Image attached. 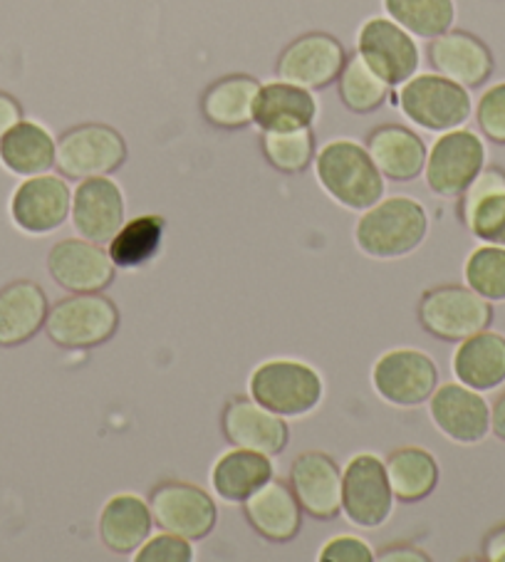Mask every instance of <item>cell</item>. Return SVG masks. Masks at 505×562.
Segmentation results:
<instances>
[{
    "mask_svg": "<svg viewBox=\"0 0 505 562\" xmlns=\"http://www.w3.org/2000/svg\"><path fill=\"white\" fill-rule=\"evenodd\" d=\"M429 234V216L412 196H384L359 213L352 238L362 256L372 260H402L419 250Z\"/></svg>",
    "mask_w": 505,
    "mask_h": 562,
    "instance_id": "1",
    "label": "cell"
},
{
    "mask_svg": "<svg viewBox=\"0 0 505 562\" xmlns=\"http://www.w3.org/2000/svg\"><path fill=\"white\" fill-rule=\"evenodd\" d=\"M315 179L339 209L362 213L384 199V177L367 147L352 139H333L315 154Z\"/></svg>",
    "mask_w": 505,
    "mask_h": 562,
    "instance_id": "2",
    "label": "cell"
},
{
    "mask_svg": "<svg viewBox=\"0 0 505 562\" xmlns=\"http://www.w3.org/2000/svg\"><path fill=\"white\" fill-rule=\"evenodd\" d=\"M248 396L283 419H305L323 404L325 380L310 362L276 357L250 372Z\"/></svg>",
    "mask_w": 505,
    "mask_h": 562,
    "instance_id": "3",
    "label": "cell"
},
{
    "mask_svg": "<svg viewBox=\"0 0 505 562\" xmlns=\"http://www.w3.org/2000/svg\"><path fill=\"white\" fill-rule=\"evenodd\" d=\"M406 120L426 132H451L471 120V92L439 72L414 75L394 97Z\"/></svg>",
    "mask_w": 505,
    "mask_h": 562,
    "instance_id": "4",
    "label": "cell"
},
{
    "mask_svg": "<svg viewBox=\"0 0 505 562\" xmlns=\"http://www.w3.org/2000/svg\"><path fill=\"white\" fill-rule=\"evenodd\" d=\"M120 329V307L102 293H72L55 303L45 333L63 350H92L110 342Z\"/></svg>",
    "mask_w": 505,
    "mask_h": 562,
    "instance_id": "5",
    "label": "cell"
},
{
    "mask_svg": "<svg viewBox=\"0 0 505 562\" xmlns=\"http://www.w3.org/2000/svg\"><path fill=\"white\" fill-rule=\"evenodd\" d=\"M424 333L441 342H456L479 335L493 323V303L473 293L469 285H439L426 290L416 307Z\"/></svg>",
    "mask_w": 505,
    "mask_h": 562,
    "instance_id": "6",
    "label": "cell"
},
{
    "mask_svg": "<svg viewBox=\"0 0 505 562\" xmlns=\"http://www.w3.org/2000/svg\"><path fill=\"white\" fill-rule=\"evenodd\" d=\"M369 380L384 404L414 409L429 402L439 386V364L416 347H394L377 357Z\"/></svg>",
    "mask_w": 505,
    "mask_h": 562,
    "instance_id": "7",
    "label": "cell"
},
{
    "mask_svg": "<svg viewBox=\"0 0 505 562\" xmlns=\"http://www.w3.org/2000/svg\"><path fill=\"white\" fill-rule=\"evenodd\" d=\"M485 142L473 130H451L436 137L426 151L424 181L441 199H459L485 167Z\"/></svg>",
    "mask_w": 505,
    "mask_h": 562,
    "instance_id": "8",
    "label": "cell"
},
{
    "mask_svg": "<svg viewBox=\"0 0 505 562\" xmlns=\"http://www.w3.org/2000/svg\"><path fill=\"white\" fill-rule=\"evenodd\" d=\"M394 491L386 479L384 459L357 453L343 469V513L359 530L384 528L394 516Z\"/></svg>",
    "mask_w": 505,
    "mask_h": 562,
    "instance_id": "9",
    "label": "cell"
},
{
    "mask_svg": "<svg viewBox=\"0 0 505 562\" xmlns=\"http://www.w3.org/2000/svg\"><path fill=\"white\" fill-rule=\"evenodd\" d=\"M126 161V142L110 124H77L57 139L55 167L65 179L110 177Z\"/></svg>",
    "mask_w": 505,
    "mask_h": 562,
    "instance_id": "10",
    "label": "cell"
},
{
    "mask_svg": "<svg viewBox=\"0 0 505 562\" xmlns=\"http://www.w3.org/2000/svg\"><path fill=\"white\" fill-rule=\"evenodd\" d=\"M357 55L390 87H402L419 72L422 53L416 37L390 15H374L359 25Z\"/></svg>",
    "mask_w": 505,
    "mask_h": 562,
    "instance_id": "11",
    "label": "cell"
},
{
    "mask_svg": "<svg viewBox=\"0 0 505 562\" xmlns=\"http://www.w3.org/2000/svg\"><path fill=\"white\" fill-rule=\"evenodd\" d=\"M149 510L159 530L191 542L209 538L218 522V506L209 491L187 481H164L149 493Z\"/></svg>",
    "mask_w": 505,
    "mask_h": 562,
    "instance_id": "12",
    "label": "cell"
},
{
    "mask_svg": "<svg viewBox=\"0 0 505 562\" xmlns=\"http://www.w3.org/2000/svg\"><path fill=\"white\" fill-rule=\"evenodd\" d=\"M429 404V419L444 439L456 446H479L491 434V404L483 392L461 382L436 386Z\"/></svg>",
    "mask_w": 505,
    "mask_h": 562,
    "instance_id": "13",
    "label": "cell"
},
{
    "mask_svg": "<svg viewBox=\"0 0 505 562\" xmlns=\"http://www.w3.org/2000/svg\"><path fill=\"white\" fill-rule=\"evenodd\" d=\"M70 209L72 189L65 177L50 171L23 179L11 196V218L27 236L53 234L70 218Z\"/></svg>",
    "mask_w": 505,
    "mask_h": 562,
    "instance_id": "14",
    "label": "cell"
},
{
    "mask_svg": "<svg viewBox=\"0 0 505 562\" xmlns=\"http://www.w3.org/2000/svg\"><path fill=\"white\" fill-rule=\"evenodd\" d=\"M347 63L343 43L329 33H307L290 43L276 63L278 80L293 82L305 90H325L337 82Z\"/></svg>",
    "mask_w": 505,
    "mask_h": 562,
    "instance_id": "15",
    "label": "cell"
},
{
    "mask_svg": "<svg viewBox=\"0 0 505 562\" xmlns=\"http://www.w3.org/2000/svg\"><path fill=\"white\" fill-rule=\"evenodd\" d=\"M126 221V201L120 183L110 177L82 179L72 191L70 223L75 234L106 246Z\"/></svg>",
    "mask_w": 505,
    "mask_h": 562,
    "instance_id": "16",
    "label": "cell"
},
{
    "mask_svg": "<svg viewBox=\"0 0 505 562\" xmlns=\"http://www.w3.org/2000/svg\"><path fill=\"white\" fill-rule=\"evenodd\" d=\"M221 431L231 446L276 459L288 449L290 426L252 396H233L221 412Z\"/></svg>",
    "mask_w": 505,
    "mask_h": 562,
    "instance_id": "17",
    "label": "cell"
},
{
    "mask_svg": "<svg viewBox=\"0 0 505 562\" xmlns=\"http://www.w3.org/2000/svg\"><path fill=\"white\" fill-rule=\"evenodd\" d=\"M47 273L67 293H104L114 283L116 266L100 244L77 236L50 248Z\"/></svg>",
    "mask_w": 505,
    "mask_h": 562,
    "instance_id": "18",
    "label": "cell"
},
{
    "mask_svg": "<svg viewBox=\"0 0 505 562\" xmlns=\"http://www.w3.org/2000/svg\"><path fill=\"white\" fill-rule=\"evenodd\" d=\"M290 488L310 518L327 522L343 513V469L325 451H303L295 457Z\"/></svg>",
    "mask_w": 505,
    "mask_h": 562,
    "instance_id": "19",
    "label": "cell"
},
{
    "mask_svg": "<svg viewBox=\"0 0 505 562\" xmlns=\"http://www.w3.org/2000/svg\"><path fill=\"white\" fill-rule=\"evenodd\" d=\"M459 218L481 244L505 248V169L483 167L459 196Z\"/></svg>",
    "mask_w": 505,
    "mask_h": 562,
    "instance_id": "20",
    "label": "cell"
},
{
    "mask_svg": "<svg viewBox=\"0 0 505 562\" xmlns=\"http://www.w3.org/2000/svg\"><path fill=\"white\" fill-rule=\"evenodd\" d=\"M429 60L439 75L459 82L465 90H475L491 80L493 53L481 37L465 31H449L429 41Z\"/></svg>",
    "mask_w": 505,
    "mask_h": 562,
    "instance_id": "21",
    "label": "cell"
},
{
    "mask_svg": "<svg viewBox=\"0 0 505 562\" xmlns=\"http://www.w3.org/2000/svg\"><path fill=\"white\" fill-rule=\"evenodd\" d=\"M243 516L260 538L278 542V546L295 540L303 528V508H300L293 488L278 479H270L243 503Z\"/></svg>",
    "mask_w": 505,
    "mask_h": 562,
    "instance_id": "22",
    "label": "cell"
},
{
    "mask_svg": "<svg viewBox=\"0 0 505 562\" xmlns=\"http://www.w3.org/2000/svg\"><path fill=\"white\" fill-rule=\"evenodd\" d=\"M319 104L313 90L293 82L260 85L256 104H252V124L263 132H293L310 130L317 120Z\"/></svg>",
    "mask_w": 505,
    "mask_h": 562,
    "instance_id": "23",
    "label": "cell"
},
{
    "mask_svg": "<svg viewBox=\"0 0 505 562\" xmlns=\"http://www.w3.org/2000/svg\"><path fill=\"white\" fill-rule=\"evenodd\" d=\"M47 313L50 303L35 280H13L0 288V347L11 350L31 342L45 329Z\"/></svg>",
    "mask_w": 505,
    "mask_h": 562,
    "instance_id": "24",
    "label": "cell"
},
{
    "mask_svg": "<svg viewBox=\"0 0 505 562\" xmlns=\"http://www.w3.org/2000/svg\"><path fill=\"white\" fill-rule=\"evenodd\" d=\"M152 528L154 518L149 501H144L137 493H114L97 518L102 546L114 555H134L152 536Z\"/></svg>",
    "mask_w": 505,
    "mask_h": 562,
    "instance_id": "25",
    "label": "cell"
},
{
    "mask_svg": "<svg viewBox=\"0 0 505 562\" xmlns=\"http://www.w3.org/2000/svg\"><path fill=\"white\" fill-rule=\"evenodd\" d=\"M367 151L384 179L406 183L424 173L426 144L419 134L402 124H382L369 132Z\"/></svg>",
    "mask_w": 505,
    "mask_h": 562,
    "instance_id": "26",
    "label": "cell"
},
{
    "mask_svg": "<svg viewBox=\"0 0 505 562\" xmlns=\"http://www.w3.org/2000/svg\"><path fill=\"white\" fill-rule=\"evenodd\" d=\"M451 372L456 382L475 392L498 390L505 384V337L491 327L465 337L451 357Z\"/></svg>",
    "mask_w": 505,
    "mask_h": 562,
    "instance_id": "27",
    "label": "cell"
},
{
    "mask_svg": "<svg viewBox=\"0 0 505 562\" xmlns=\"http://www.w3.org/2000/svg\"><path fill=\"white\" fill-rule=\"evenodd\" d=\"M276 479L273 459L266 453L238 449L221 453L211 469V488L223 503H246L260 486Z\"/></svg>",
    "mask_w": 505,
    "mask_h": 562,
    "instance_id": "28",
    "label": "cell"
},
{
    "mask_svg": "<svg viewBox=\"0 0 505 562\" xmlns=\"http://www.w3.org/2000/svg\"><path fill=\"white\" fill-rule=\"evenodd\" d=\"M260 82L250 75H226L206 87L201 97V114L211 127L246 130L252 124V104Z\"/></svg>",
    "mask_w": 505,
    "mask_h": 562,
    "instance_id": "29",
    "label": "cell"
},
{
    "mask_svg": "<svg viewBox=\"0 0 505 562\" xmlns=\"http://www.w3.org/2000/svg\"><path fill=\"white\" fill-rule=\"evenodd\" d=\"M57 142L41 122L21 120L0 137V164L13 177H37L55 167Z\"/></svg>",
    "mask_w": 505,
    "mask_h": 562,
    "instance_id": "30",
    "label": "cell"
},
{
    "mask_svg": "<svg viewBox=\"0 0 505 562\" xmlns=\"http://www.w3.org/2000/svg\"><path fill=\"white\" fill-rule=\"evenodd\" d=\"M386 479L394 498L402 503H419L429 498L439 486V461L424 446H402L384 459Z\"/></svg>",
    "mask_w": 505,
    "mask_h": 562,
    "instance_id": "31",
    "label": "cell"
},
{
    "mask_svg": "<svg viewBox=\"0 0 505 562\" xmlns=\"http://www.w3.org/2000/svg\"><path fill=\"white\" fill-rule=\"evenodd\" d=\"M167 234V221L159 213H142V216L124 221L114 238L106 244L116 270H139L159 256Z\"/></svg>",
    "mask_w": 505,
    "mask_h": 562,
    "instance_id": "32",
    "label": "cell"
},
{
    "mask_svg": "<svg viewBox=\"0 0 505 562\" xmlns=\"http://www.w3.org/2000/svg\"><path fill=\"white\" fill-rule=\"evenodd\" d=\"M386 15L419 41L449 33L456 21V0H382Z\"/></svg>",
    "mask_w": 505,
    "mask_h": 562,
    "instance_id": "33",
    "label": "cell"
},
{
    "mask_svg": "<svg viewBox=\"0 0 505 562\" xmlns=\"http://www.w3.org/2000/svg\"><path fill=\"white\" fill-rule=\"evenodd\" d=\"M392 87L386 85L382 77L372 72L362 57L352 55L347 57L343 72L337 77V92L339 100L355 114H372L390 100Z\"/></svg>",
    "mask_w": 505,
    "mask_h": 562,
    "instance_id": "34",
    "label": "cell"
},
{
    "mask_svg": "<svg viewBox=\"0 0 505 562\" xmlns=\"http://www.w3.org/2000/svg\"><path fill=\"white\" fill-rule=\"evenodd\" d=\"M266 161L280 173H303L315 161L313 130L263 132L260 137Z\"/></svg>",
    "mask_w": 505,
    "mask_h": 562,
    "instance_id": "35",
    "label": "cell"
},
{
    "mask_svg": "<svg viewBox=\"0 0 505 562\" xmlns=\"http://www.w3.org/2000/svg\"><path fill=\"white\" fill-rule=\"evenodd\" d=\"M463 280L489 303H505V248L481 244L463 263Z\"/></svg>",
    "mask_w": 505,
    "mask_h": 562,
    "instance_id": "36",
    "label": "cell"
},
{
    "mask_svg": "<svg viewBox=\"0 0 505 562\" xmlns=\"http://www.w3.org/2000/svg\"><path fill=\"white\" fill-rule=\"evenodd\" d=\"M475 122L485 139L505 147V82H495L475 104Z\"/></svg>",
    "mask_w": 505,
    "mask_h": 562,
    "instance_id": "37",
    "label": "cell"
},
{
    "mask_svg": "<svg viewBox=\"0 0 505 562\" xmlns=\"http://www.w3.org/2000/svg\"><path fill=\"white\" fill-rule=\"evenodd\" d=\"M132 558L137 562H191L197 560V552H193L191 540L161 530L144 540V546Z\"/></svg>",
    "mask_w": 505,
    "mask_h": 562,
    "instance_id": "38",
    "label": "cell"
},
{
    "mask_svg": "<svg viewBox=\"0 0 505 562\" xmlns=\"http://www.w3.org/2000/svg\"><path fill=\"white\" fill-rule=\"evenodd\" d=\"M319 562H374L377 552L359 536H335L317 552Z\"/></svg>",
    "mask_w": 505,
    "mask_h": 562,
    "instance_id": "39",
    "label": "cell"
},
{
    "mask_svg": "<svg viewBox=\"0 0 505 562\" xmlns=\"http://www.w3.org/2000/svg\"><path fill=\"white\" fill-rule=\"evenodd\" d=\"M377 560L382 562H429L431 558L419 546H412V542H396V546H386L379 552Z\"/></svg>",
    "mask_w": 505,
    "mask_h": 562,
    "instance_id": "40",
    "label": "cell"
},
{
    "mask_svg": "<svg viewBox=\"0 0 505 562\" xmlns=\"http://www.w3.org/2000/svg\"><path fill=\"white\" fill-rule=\"evenodd\" d=\"M23 120V106L13 94L0 90V137L11 132L18 122Z\"/></svg>",
    "mask_w": 505,
    "mask_h": 562,
    "instance_id": "41",
    "label": "cell"
},
{
    "mask_svg": "<svg viewBox=\"0 0 505 562\" xmlns=\"http://www.w3.org/2000/svg\"><path fill=\"white\" fill-rule=\"evenodd\" d=\"M483 560L505 562V522L495 526L489 536L483 538Z\"/></svg>",
    "mask_w": 505,
    "mask_h": 562,
    "instance_id": "42",
    "label": "cell"
},
{
    "mask_svg": "<svg viewBox=\"0 0 505 562\" xmlns=\"http://www.w3.org/2000/svg\"><path fill=\"white\" fill-rule=\"evenodd\" d=\"M491 434L505 443V392L491 406Z\"/></svg>",
    "mask_w": 505,
    "mask_h": 562,
    "instance_id": "43",
    "label": "cell"
}]
</instances>
